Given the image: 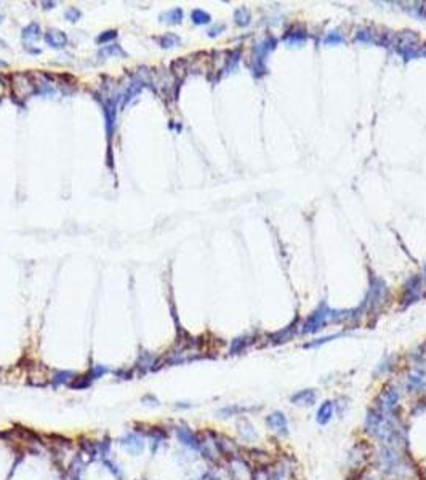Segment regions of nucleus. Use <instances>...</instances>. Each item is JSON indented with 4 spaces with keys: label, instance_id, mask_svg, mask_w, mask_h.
<instances>
[{
    "label": "nucleus",
    "instance_id": "nucleus-1",
    "mask_svg": "<svg viewBox=\"0 0 426 480\" xmlns=\"http://www.w3.org/2000/svg\"><path fill=\"white\" fill-rule=\"evenodd\" d=\"M401 396H402V392L399 391V387L389 384L377 396L375 403H373V408L378 410V412L383 413V415L399 413Z\"/></svg>",
    "mask_w": 426,
    "mask_h": 480
},
{
    "label": "nucleus",
    "instance_id": "nucleus-2",
    "mask_svg": "<svg viewBox=\"0 0 426 480\" xmlns=\"http://www.w3.org/2000/svg\"><path fill=\"white\" fill-rule=\"evenodd\" d=\"M266 426L269 431H273L276 436H280V437H287L290 434V426H289V419H287L285 413L279 412H271L266 416Z\"/></svg>",
    "mask_w": 426,
    "mask_h": 480
},
{
    "label": "nucleus",
    "instance_id": "nucleus-3",
    "mask_svg": "<svg viewBox=\"0 0 426 480\" xmlns=\"http://www.w3.org/2000/svg\"><path fill=\"white\" fill-rule=\"evenodd\" d=\"M316 402H318V391H314V389L298 391L295 394H292V397H290V403L295 405V407H300V408L313 407Z\"/></svg>",
    "mask_w": 426,
    "mask_h": 480
},
{
    "label": "nucleus",
    "instance_id": "nucleus-4",
    "mask_svg": "<svg viewBox=\"0 0 426 480\" xmlns=\"http://www.w3.org/2000/svg\"><path fill=\"white\" fill-rule=\"evenodd\" d=\"M176 437H178V440L184 445V447H188L191 450H200L199 437L195 436L191 429H188V427H184V426L176 427Z\"/></svg>",
    "mask_w": 426,
    "mask_h": 480
},
{
    "label": "nucleus",
    "instance_id": "nucleus-5",
    "mask_svg": "<svg viewBox=\"0 0 426 480\" xmlns=\"http://www.w3.org/2000/svg\"><path fill=\"white\" fill-rule=\"evenodd\" d=\"M333 416H335V403L332 400H324L318 408L316 421L319 426H327L333 419Z\"/></svg>",
    "mask_w": 426,
    "mask_h": 480
},
{
    "label": "nucleus",
    "instance_id": "nucleus-6",
    "mask_svg": "<svg viewBox=\"0 0 426 480\" xmlns=\"http://www.w3.org/2000/svg\"><path fill=\"white\" fill-rule=\"evenodd\" d=\"M120 443H122L124 447L133 455L141 453L143 448H145V442H143V438L135 436V434H128V436L122 437V438H120Z\"/></svg>",
    "mask_w": 426,
    "mask_h": 480
},
{
    "label": "nucleus",
    "instance_id": "nucleus-7",
    "mask_svg": "<svg viewBox=\"0 0 426 480\" xmlns=\"http://www.w3.org/2000/svg\"><path fill=\"white\" fill-rule=\"evenodd\" d=\"M237 427H239V436L242 437V440L255 442L258 438V432L255 431V427L250 424V421L247 418H240L237 423Z\"/></svg>",
    "mask_w": 426,
    "mask_h": 480
},
{
    "label": "nucleus",
    "instance_id": "nucleus-8",
    "mask_svg": "<svg viewBox=\"0 0 426 480\" xmlns=\"http://www.w3.org/2000/svg\"><path fill=\"white\" fill-rule=\"evenodd\" d=\"M45 40H47V43L51 45L53 48H61L67 43L66 34L58 31V29H50V31L45 34Z\"/></svg>",
    "mask_w": 426,
    "mask_h": 480
},
{
    "label": "nucleus",
    "instance_id": "nucleus-9",
    "mask_svg": "<svg viewBox=\"0 0 426 480\" xmlns=\"http://www.w3.org/2000/svg\"><path fill=\"white\" fill-rule=\"evenodd\" d=\"M76 379L74 378V373L72 372H58L55 375L51 381H53L55 386H61V384H71V381Z\"/></svg>",
    "mask_w": 426,
    "mask_h": 480
},
{
    "label": "nucleus",
    "instance_id": "nucleus-10",
    "mask_svg": "<svg viewBox=\"0 0 426 480\" xmlns=\"http://www.w3.org/2000/svg\"><path fill=\"white\" fill-rule=\"evenodd\" d=\"M247 412V408H242V407H226V408H221V410H218V415H220V418H229V416H234V415H240V413H244Z\"/></svg>",
    "mask_w": 426,
    "mask_h": 480
},
{
    "label": "nucleus",
    "instance_id": "nucleus-11",
    "mask_svg": "<svg viewBox=\"0 0 426 480\" xmlns=\"http://www.w3.org/2000/svg\"><path fill=\"white\" fill-rule=\"evenodd\" d=\"M100 55H101V56H109V55H111V56H116V55H119V56H125V53H124L122 50H120L119 45H111V47H107V48H103V50L100 51Z\"/></svg>",
    "mask_w": 426,
    "mask_h": 480
},
{
    "label": "nucleus",
    "instance_id": "nucleus-12",
    "mask_svg": "<svg viewBox=\"0 0 426 480\" xmlns=\"http://www.w3.org/2000/svg\"><path fill=\"white\" fill-rule=\"evenodd\" d=\"M22 37L24 39H37L39 37V26L37 24H31L24 29L22 32Z\"/></svg>",
    "mask_w": 426,
    "mask_h": 480
},
{
    "label": "nucleus",
    "instance_id": "nucleus-13",
    "mask_svg": "<svg viewBox=\"0 0 426 480\" xmlns=\"http://www.w3.org/2000/svg\"><path fill=\"white\" fill-rule=\"evenodd\" d=\"M116 36H117L116 31H107L106 34H101V36L96 39V42L98 43H106V42H109V40L116 39Z\"/></svg>",
    "mask_w": 426,
    "mask_h": 480
},
{
    "label": "nucleus",
    "instance_id": "nucleus-14",
    "mask_svg": "<svg viewBox=\"0 0 426 480\" xmlns=\"http://www.w3.org/2000/svg\"><path fill=\"white\" fill-rule=\"evenodd\" d=\"M79 16H80V11L76 10V8H69V10L66 11V18H67L69 21H77Z\"/></svg>",
    "mask_w": 426,
    "mask_h": 480
}]
</instances>
